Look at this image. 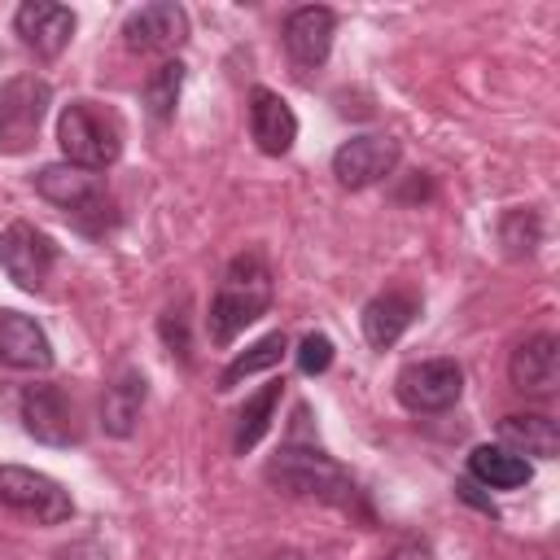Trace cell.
Segmentation results:
<instances>
[{
    "label": "cell",
    "instance_id": "6da1fadb",
    "mask_svg": "<svg viewBox=\"0 0 560 560\" xmlns=\"http://www.w3.org/2000/svg\"><path fill=\"white\" fill-rule=\"evenodd\" d=\"M267 481L284 494H298V499H319L328 508H341V512H359L368 516L363 508V490L354 486V477L319 446H306L298 438H289L271 459H267Z\"/></svg>",
    "mask_w": 560,
    "mask_h": 560
},
{
    "label": "cell",
    "instance_id": "7a4b0ae2",
    "mask_svg": "<svg viewBox=\"0 0 560 560\" xmlns=\"http://www.w3.org/2000/svg\"><path fill=\"white\" fill-rule=\"evenodd\" d=\"M271 306V267L262 262V254H236L223 276H219V289L210 298V311H206V332L214 346H232L258 315H267Z\"/></svg>",
    "mask_w": 560,
    "mask_h": 560
},
{
    "label": "cell",
    "instance_id": "3957f363",
    "mask_svg": "<svg viewBox=\"0 0 560 560\" xmlns=\"http://www.w3.org/2000/svg\"><path fill=\"white\" fill-rule=\"evenodd\" d=\"M35 192L44 201H52L88 236H105L109 228H118V206L105 192V179L96 171H83V166H70V162L39 166L35 171Z\"/></svg>",
    "mask_w": 560,
    "mask_h": 560
},
{
    "label": "cell",
    "instance_id": "277c9868",
    "mask_svg": "<svg viewBox=\"0 0 560 560\" xmlns=\"http://www.w3.org/2000/svg\"><path fill=\"white\" fill-rule=\"evenodd\" d=\"M57 144L70 166L101 175L122 153V118H118V109L79 96L70 105H61V114H57Z\"/></svg>",
    "mask_w": 560,
    "mask_h": 560
},
{
    "label": "cell",
    "instance_id": "5b68a950",
    "mask_svg": "<svg viewBox=\"0 0 560 560\" xmlns=\"http://www.w3.org/2000/svg\"><path fill=\"white\" fill-rule=\"evenodd\" d=\"M52 105V83L39 74H13L0 88V153H26L39 140L44 114Z\"/></svg>",
    "mask_w": 560,
    "mask_h": 560
},
{
    "label": "cell",
    "instance_id": "8992f818",
    "mask_svg": "<svg viewBox=\"0 0 560 560\" xmlns=\"http://www.w3.org/2000/svg\"><path fill=\"white\" fill-rule=\"evenodd\" d=\"M0 503L35 525H61L74 516L70 490L48 472H35L22 464H0Z\"/></svg>",
    "mask_w": 560,
    "mask_h": 560
},
{
    "label": "cell",
    "instance_id": "52a82bcc",
    "mask_svg": "<svg viewBox=\"0 0 560 560\" xmlns=\"http://www.w3.org/2000/svg\"><path fill=\"white\" fill-rule=\"evenodd\" d=\"M394 394L407 411L416 416H438V411H451L464 394V368L455 359H420V363H407L394 381Z\"/></svg>",
    "mask_w": 560,
    "mask_h": 560
},
{
    "label": "cell",
    "instance_id": "ba28073f",
    "mask_svg": "<svg viewBox=\"0 0 560 560\" xmlns=\"http://www.w3.org/2000/svg\"><path fill=\"white\" fill-rule=\"evenodd\" d=\"M0 267H4V276H9L18 289L39 293L44 280H48L52 267H57V245H52V236H48L44 228L18 219V223H9V228L0 232Z\"/></svg>",
    "mask_w": 560,
    "mask_h": 560
},
{
    "label": "cell",
    "instance_id": "9c48e42d",
    "mask_svg": "<svg viewBox=\"0 0 560 560\" xmlns=\"http://www.w3.org/2000/svg\"><path fill=\"white\" fill-rule=\"evenodd\" d=\"M18 416H22V429L44 442V446H74L79 442V416H74V402L66 398L61 385L52 381H39V385H26L18 394Z\"/></svg>",
    "mask_w": 560,
    "mask_h": 560
},
{
    "label": "cell",
    "instance_id": "30bf717a",
    "mask_svg": "<svg viewBox=\"0 0 560 560\" xmlns=\"http://www.w3.org/2000/svg\"><path fill=\"white\" fill-rule=\"evenodd\" d=\"M402 149L394 136H381V131H368V136H350L346 144H337L332 153V175L341 188H372L381 184L385 175H394Z\"/></svg>",
    "mask_w": 560,
    "mask_h": 560
},
{
    "label": "cell",
    "instance_id": "8fae6325",
    "mask_svg": "<svg viewBox=\"0 0 560 560\" xmlns=\"http://www.w3.org/2000/svg\"><path fill=\"white\" fill-rule=\"evenodd\" d=\"M188 39V13L175 0H153L127 13L122 44L131 52H175Z\"/></svg>",
    "mask_w": 560,
    "mask_h": 560
},
{
    "label": "cell",
    "instance_id": "7c38bea8",
    "mask_svg": "<svg viewBox=\"0 0 560 560\" xmlns=\"http://www.w3.org/2000/svg\"><path fill=\"white\" fill-rule=\"evenodd\" d=\"M337 35V13L324 4H302L284 18V52L298 70H319L332 52Z\"/></svg>",
    "mask_w": 560,
    "mask_h": 560
},
{
    "label": "cell",
    "instance_id": "4fadbf2b",
    "mask_svg": "<svg viewBox=\"0 0 560 560\" xmlns=\"http://www.w3.org/2000/svg\"><path fill=\"white\" fill-rule=\"evenodd\" d=\"M508 376H512V389L525 394V398H551L556 385H560V341L551 332H534L525 337L512 359H508Z\"/></svg>",
    "mask_w": 560,
    "mask_h": 560
},
{
    "label": "cell",
    "instance_id": "5bb4252c",
    "mask_svg": "<svg viewBox=\"0 0 560 560\" xmlns=\"http://www.w3.org/2000/svg\"><path fill=\"white\" fill-rule=\"evenodd\" d=\"M13 31L22 35V44H26L35 57L52 61V57H61V48H66L70 35H74V9L52 4V0H26V4H18V13H13Z\"/></svg>",
    "mask_w": 560,
    "mask_h": 560
},
{
    "label": "cell",
    "instance_id": "9a60e30c",
    "mask_svg": "<svg viewBox=\"0 0 560 560\" xmlns=\"http://www.w3.org/2000/svg\"><path fill=\"white\" fill-rule=\"evenodd\" d=\"M249 136L267 158H284L293 149V140H298L293 105L271 88H254L249 92Z\"/></svg>",
    "mask_w": 560,
    "mask_h": 560
},
{
    "label": "cell",
    "instance_id": "2e32d148",
    "mask_svg": "<svg viewBox=\"0 0 560 560\" xmlns=\"http://www.w3.org/2000/svg\"><path fill=\"white\" fill-rule=\"evenodd\" d=\"M0 363L18 372H48L52 368L48 332L22 311H0Z\"/></svg>",
    "mask_w": 560,
    "mask_h": 560
},
{
    "label": "cell",
    "instance_id": "e0dca14e",
    "mask_svg": "<svg viewBox=\"0 0 560 560\" xmlns=\"http://www.w3.org/2000/svg\"><path fill=\"white\" fill-rule=\"evenodd\" d=\"M420 315V298L416 293H402V289H385V293H376L368 306H363V315H359V324H363V337H368V346H376V350H389L407 328H411V319Z\"/></svg>",
    "mask_w": 560,
    "mask_h": 560
},
{
    "label": "cell",
    "instance_id": "ac0fdd59",
    "mask_svg": "<svg viewBox=\"0 0 560 560\" xmlns=\"http://www.w3.org/2000/svg\"><path fill=\"white\" fill-rule=\"evenodd\" d=\"M144 398H149V381L140 368H122L105 394H101V429L109 438H131L136 433V420L144 411Z\"/></svg>",
    "mask_w": 560,
    "mask_h": 560
},
{
    "label": "cell",
    "instance_id": "d6986e66",
    "mask_svg": "<svg viewBox=\"0 0 560 560\" xmlns=\"http://www.w3.org/2000/svg\"><path fill=\"white\" fill-rule=\"evenodd\" d=\"M499 446L534 459H556L560 455V424L547 411H512L499 420Z\"/></svg>",
    "mask_w": 560,
    "mask_h": 560
},
{
    "label": "cell",
    "instance_id": "ffe728a7",
    "mask_svg": "<svg viewBox=\"0 0 560 560\" xmlns=\"http://www.w3.org/2000/svg\"><path fill=\"white\" fill-rule=\"evenodd\" d=\"M468 477L481 481V486H490V490H521L534 477V468H529L525 455H516L508 446H472Z\"/></svg>",
    "mask_w": 560,
    "mask_h": 560
},
{
    "label": "cell",
    "instance_id": "44dd1931",
    "mask_svg": "<svg viewBox=\"0 0 560 560\" xmlns=\"http://www.w3.org/2000/svg\"><path fill=\"white\" fill-rule=\"evenodd\" d=\"M280 394H284V381H267L258 394L245 398V407L236 411V429H232V451L245 455L262 442V433L271 429L276 420V407H280Z\"/></svg>",
    "mask_w": 560,
    "mask_h": 560
},
{
    "label": "cell",
    "instance_id": "7402d4cb",
    "mask_svg": "<svg viewBox=\"0 0 560 560\" xmlns=\"http://www.w3.org/2000/svg\"><path fill=\"white\" fill-rule=\"evenodd\" d=\"M179 92H184V61L179 57H166L158 70H149L144 79V109L153 122H171L175 118V105H179Z\"/></svg>",
    "mask_w": 560,
    "mask_h": 560
},
{
    "label": "cell",
    "instance_id": "603a6c76",
    "mask_svg": "<svg viewBox=\"0 0 560 560\" xmlns=\"http://www.w3.org/2000/svg\"><path fill=\"white\" fill-rule=\"evenodd\" d=\"M284 350H289V341H284V332H267L262 341H254L245 354H236L223 372H219V389H232V385H241L245 376H254V372H267V368H276L280 359H284Z\"/></svg>",
    "mask_w": 560,
    "mask_h": 560
},
{
    "label": "cell",
    "instance_id": "cb8c5ba5",
    "mask_svg": "<svg viewBox=\"0 0 560 560\" xmlns=\"http://www.w3.org/2000/svg\"><path fill=\"white\" fill-rule=\"evenodd\" d=\"M538 241H542V219L534 210H525V206L503 210V219H499V245H503L508 258H529L538 249Z\"/></svg>",
    "mask_w": 560,
    "mask_h": 560
},
{
    "label": "cell",
    "instance_id": "d4e9b609",
    "mask_svg": "<svg viewBox=\"0 0 560 560\" xmlns=\"http://www.w3.org/2000/svg\"><path fill=\"white\" fill-rule=\"evenodd\" d=\"M158 332H162L166 350H171V354H179V363H192V337H188V298H179V302H171V306L162 311Z\"/></svg>",
    "mask_w": 560,
    "mask_h": 560
},
{
    "label": "cell",
    "instance_id": "484cf974",
    "mask_svg": "<svg viewBox=\"0 0 560 560\" xmlns=\"http://www.w3.org/2000/svg\"><path fill=\"white\" fill-rule=\"evenodd\" d=\"M332 354H337V350H332V337H328V332H306V337L298 341V354H293V359H298V372H302V376H319V372L332 368Z\"/></svg>",
    "mask_w": 560,
    "mask_h": 560
},
{
    "label": "cell",
    "instance_id": "4316f807",
    "mask_svg": "<svg viewBox=\"0 0 560 560\" xmlns=\"http://www.w3.org/2000/svg\"><path fill=\"white\" fill-rule=\"evenodd\" d=\"M385 560H438V556H433V547H429L424 538H398V542L385 551Z\"/></svg>",
    "mask_w": 560,
    "mask_h": 560
},
{
    "label": "cell",
    "instance_id": "83f0119b",
    "mask_svg": "<svg viewBox=\"0 0 560 560\" xmlns=\"http://www.w3.org/2000/svg\"><path fill=\"white\" fill-rule=\"evenodd\" d=\"M455 494H459V499H468V503H477L481 512H490V516H494V503H490V499H481L472 481H459V486H455Z\"/></svg>",
    "mask_w": 560,
    "mask_h": 560
},
{
    "label": "cell",
    "instance_id": "f1b7e54d",
    "mask_svg": "<svg viewBox=\"0 0 560 560\" xmlns=\"http://www.w3.org/2000/svg\"><path fill=\"white\" fill-rule=\"evenodd\" d=\"M267 560H306L302 551H276V556H267Z\"/></svg>",
    "mask_w": 560,
    "mask_h": 560
}]
</instances>
